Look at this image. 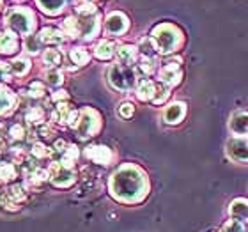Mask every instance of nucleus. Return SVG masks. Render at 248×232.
Listing matches in <instances>:
<instances>
[{
	"mask_svg": "<svg viewBox=\"0 0 248 232\" xmlns=\"http://www.w3.org/2000/svg\"><path fill=\"white\" fill-rule=\"evenodd\" d=\"M108 190L115 201L135 204L145 199L149 191V179L140 167L126 163L112 174L108 181Z\"/></svg>",
	"mask_w": 248,
	"mask_h": 232,
	"instance_id": "f257e3e1",
	"label": "nucleus"
},
{
	"mask_svg": "<svg viewBox=\"0 0 248 232\" xmlns=\"http://www.w3.org/2000/svg\"><path fill=\"white\" fill-rule=\"evenodd\" d=\"M5 25L11 32L29 37L36 29V16L27 7H13L5 15Z\"/></svg>",
	"mask_w": 248,
	"mask_h": 232,
	"instance_id": "f03ea898",
	"label": "nucleus"
},
{
	"mask_svg": "<svg viewBox=\"0 0 248 232\" xmlns=\"http://www.w3.org/2000/svg\"><path fill=\"white\" fill-rule=\"evenodd\" d=\"M151 37L156 43V48L160 53H172L174 50H177V46L183 41L181 31L170 23H161V25L155 27Z\"/></svg>",
	"mask_w": 248,
	"mask_h": 232,
	"instance_id": "7ed1b4c3",
	"label": "nucleus"
},
{
	"mask_svg": "<svg viewBox=\"0 0 248 232\" xmlns=\"http://www.w3.org/2000/svg\"><path fill=\"white\" fill-rule=\"evenodd\" d=\"M137 73L135 69H131V66H124V64H114L108 69V82L115 91L126 93L135 85L137 80Z\"/></svg>",
	"mask_w": 248,
	"mask_h": 232,
	"instance_id": "20e7f679",
	"label": "nucleus"
},
{
	"mask_svg": "<svg viewBox=\"0 0 248 232\" xmlns=\"http://www.w3.org/2000/svg\"><path fill=\"white\" fill-rule=\"evenodd\" d=\"M101 128V119H99V114L93 108H83L80 112V121L77 124V131L80 135V139H89L96 135Z\"/></svg>",
	"mask_w": 248,
	"mask_h": 232,
	"instance_id": "39448f33",
	"label": "nucleus"
},
{
	"mask_svg": "<svg viewBox=\"0 0 248 232\" xmlns=\"http://www.w3.org/2000/svg\"><path fill=\"white\" fill-rule=\"evenodd\" d=\"M48 174H50V181L55 186H59V188H67V186H71L75 183V179H77V174H75V170H73L71 167L62 165L59 161L52 163Z\"/></svg>",
	"mask_w": 248,
	"mask_h": 232,
	"instance_id": "423d86ee",
	"label": "nucleus"
},
{
	"mask_svg": "<svg viewBox=\"0 0 248 232\" xmlns=\"http://www.w3.org/2000/svg\"><path fill=\"white\" fill-rule=\"evenodd\" d=\"M225 153H227L229 160L239 161V163H247L248 161V137H232L229 139L225 145Z\"/></svg>",
	"mask_w": 248,
	"mask_h": 232,
	"instance_id": "0eeeda50",
	"label": "nucleus"
},
{
	"mask_svg": "<svg viewBox=\"0 0 248 232\" xmlns=\"http://www.w3.org/2000/svg\"><path fill=\"white\" fill-rule=\"evenodd\" d=\"M129 27V20L126 18V15L123 13H110L107 16V20H105V29L108 34L112 36H121L124 32L128 31Z\"/></svg>",
	"mask_w": 248,
	"mask_h": 232,
	"instance_id": "6e6552de",
	"label": "nucleus"
},
{
	"mask_svg": "<svg viewBox=\"0 0 248 232\" xmlns=\"http://www.w3.org/2000/svg\"><path fill=\"white\" fill-rule=\"evenodd\" d=\"M85 156L98 165H110L114 161V153L107 145H91L85 149Z\"/></svg>",
	"mask_w": 248,
	"mask_h": 232,
	"instance_id": "1a4fd4ad",
	"label": "nucleus"
},
{
	"mask_svg": "<svg viewBox=\"0 0 248 232\" xmlns=\"http://www.w3.org/2000/svg\"><path fill=\"white\" fill-rule=\"evenodd\" d=\"M181 69H179V64L177 62H167L163 64L160 71V80L161 83H165L169 87H174V85H179L181 83Z\"/></svg>",
	"mask_w": 248,
	"mask_h": 232,
	"instance_id": "9d476101",
	"label": "nucleus"
},
{
	"mask_svg": "<svg viewBox=\"0 0 248 232\" xmlns=\"http://www.w3.org/2000/svg\"><path fill=\"white\" fill-rule=\"evenodd\" d=\"M78 21H80V32H82L83 39H94L99 32V20L98 16H78Z\"/></svg>",
	"mask_w": 248,
	"mask_h": 232,
	"instance_id": "9b49d317",
	"label": "nucleus"
},
{
	"mask_svg": "<svg viewBox=\"0 0 248 232\" xmlns=\"http://www.w3.org/2000/svg\"><path fill=\"white\" fill-rule=\"evenodd\" d=\"M186 115V105L183 101H176V103L169 105L163 114V121L167 124H179Z\"/></svg>",
	"mask_w": 248,
	"mask_h": 232,
	"instance_id": "f8f14e48",
	"label": "nucleus"
},
{
	"mask_svg": "<svg viewBox=\"0 0 248 232\" xmlns=\"http://www.w3.org/2000/svg\"><path fill=\"white\" fill-rule=\"evenodd\" d=\"M229 129L238 137H248V112H236L229 121Z\"/></svg>",
	"mask_w": 248,
	"mask_h": 232,
	"instance_id": "ddd939ff",
	"label": "nucleus"
},
{
	"mask_svg": "<svg viewBox=\"0 0 248 232\" xmlns=\"http://www.w3.org/2000/svg\"><path fill=\"white\" fill-rule=\"evenodd\" d=\"M156 96V83L149 78H140L137 82V98L140 101H153Z\"/></svg>",
	"mask_w": 248,
	"mask_h": 232,
	"instance_id": "4468645a",
	"label": "nucleus"
},
{
	"mask_svg": "<svg viewBox=\"0 0 248 232\" xmlns=\"http://www.w3.org/2000/svg\"><path fill=\"white\" fill-rule=\"evenodd\" d=\"M37 36H39L43 45H50V46H57V45H62V43H64V32L57 31V29H53V27L43 29Z\"/></svg>",
	"mask_w": 248,
	"mask_h": 232,
	"instance_id": "2eb2a0df",
	"label": "nucleus"
},
{
	"mask_svg": "<svg viewBox=\"0 0 248 232\" xmlns=\"http://www.w3.org/2000/svg\"><path fill=\"white\" fill-rule=\"evenodd\" d=\"M18 50V39L16 34L11 31L0 32V53L4 55H13Z\"/></svg>",
	"mask_w": 248,
	"mask_h": 232,
	"instance_id": "dca6fc26",
	"label": "nucleus"
},
{
	"mask_svg": "<svg viewBox=\"0 0 248 232\" xmlns=\"http://www.w3.org/2000/svg\"><path fill=\"white\" fill-rule=\"evenodd\" d=\"M229 215L234 218V220H239V222H245L248 220V201L247 199H234L229 206Z\"/></svg>",
	"mask_w": 248,
	"mask_h": 232,
	"instance_id": "f3484780",
	"label": "nucleus"
},
{
	"mask_svg": "<svg viewBox=\"0 0 248 232\" xmlns=\"http://www.w3.org/2000/svg\"><path fill=\"white\" fill-rule=\"evenodd\" d=\"M71 105L66 103V101H62V103H57L53 107V112H52V121H55L57 124H67L69 123V117L73 114Z\"/></svg>",
	"mask_w": 248,
	"mask_h": 232,
	"instance_id": "a211bd4d",
	"label": "nucleus"
},
{
	"mask_svg": "<svg viewBox=\"0 0 248 232\" xmlns=\"http://www.w3.org/2000/svg\"><path fill=\"white\" fill-rule=\"evenodd\" d=\"M36 2H37V7L50 16L59 15L64 9V5H66V0H36Z\"/></svg>",
	"mask_w": 248,
	"mask_h": 232,
	"instance_id": "6ab92c4d",
	"label": "nucleus"
},
{
	"mask_svg": "<svg viewBox=\"0 0 248 232\" xmlns=\"http://www.w3.org/2000/svg\"><path fill=\"white\" fill-rule=\"evenodd\" d=\"M117 59L124 66H131L137 61V48L131 46V45H123V46L117 48Z\"/></svg>",
	"mask_w": 248,
	"mask_h": 232,
	"instance_id": "aec40b11",
	"label": "nucleus"
},
{
	"mask_svg": "<svg viewBox=\"0 0 248 232\" xmlns=\"http://www.w3.org/2000/svg\"><path fill=\"white\" fill-rule=\"evenodd\" d=\"M94 55L99 59V61H110V59L115 55V45L112 41H101L94 50Z\"/></svg>",
	"mask_w": 248,
	"mask_h": 232,
	"instance_id": "412c9836",
	"label": "nucleus"
},
{
	"mask_svg": "<svg viewBox=\"0 0 248 232\" xmlns=\"http://www.w3.org/2000/svg\"><path fill=\"white\" fill-rule=\"evenodd\" d=\"M16 96L11 91H0V115H5L15 110Z\"/></svg>",
	"mask_w": 248,
	"mask_h": 232,
	"instance_id": "4be33fe9",
	"label": "nucleus"
},
{
	"mask_svg": "<svg viewBox=\"0 0 248 232\" xmlns=\"http://www.w3.org/2000/svg\"><path fill=\"white\" fill-rule=\"evenodd\" d=\"M62 32L69 37H82V32H80V21L75 16H69L64 25H62Z\"/></svg>",
	"mask_w": 248,
	"mask_h": 232,
	"instance_id": "5701e85b",
	"label": "nucleus"
},
{
	"mask_svg": "<svg viewBox=\"0 0 248 232\" xmlns=\"http://www.w3.org/2000/svg\"><path fill=\"white\" fill-rule=\"evenodd\" d=\"M9 66H11L13 75H16V77H23V75H27L29 69H31V61L25 57H18L11 62Z\"/></svg>",
	"mask_w": 248,
	"mask_h": 232,
	"instance_id": "b1692460",
	"label": "nucleus"
},
{
	"mask_svg": "<svg viewBox=\"0 0 248 232\" xmlns=\"http://www.w3.org/2000/svg\"><path fill=\"white\" fill-rule=\"evenodd\" d=\"M137 50H140V53L144 55V57H153L156 52H158V48H156V43L153 41V37H142L139 41V46Z\"/></svg>",
	"mask_w": 248,
	"mask_h": 232,
	"instance_id": "393cba45",
	"label": "nucleus"
},
{
	"mask_svg": "<svg viewBox=\"0 0 248 232\" xmlns=\"http://www.w3.org/2000/svg\"><path fill=\"white\" fill-rule=\"evenodd\" d=\"M69 59H71L73 64H77V66H83V64H87L91 55L85 48H71L69 50Z\"/></svg>",
	"mask_w": 248,
	"mask_h": 232,
	"instance_id": "a878e982",
	"label": "nucleus"
},
{
	"mask_svg": "<svg viewBox=\"0 0 248 232\" xmlns=\"http://www.w3.org/2000/svg\"><path fill=\"white\" fill-rule=\"evenodd\" d=\"M78 160V149L77 145H67L66 149H64V153L61 155V160H59V163H62V165L66 167H71L73 169V163Z\"/></svg>",
	"mask_w": 248,
	"mask_h": 232,
	"instance_id": "bb28decb",
	"label": "nucleus"
},
{
	"mask_svg": "<svg viewBox=\"0 0 248 232\" xmlns=\"http://www.w3.org/2000/svg\"><path fill=\"white\" fill-rule=\"evenodd\" d=\"M25 119H27V123L37 128V126L45 124V112H43V108H39V107H32V108L27 112Z\"/></svg>",
	"mask_w": 248,
	"mask_h": 232,
	"instance_id": "cd10ccee",
	"label": "nucleus"
},
{
	"mask_svg": "<svg viewBox=\"0 0 248 232\" xmlns=\"http://www.w3.org/2000/svg\"><path fill=\"white\" fill-rule=\"evenodd\" d=\"M0 207L2 209H5V211H18L20 209V204L13 199V197L9 195V191H0Z\"/></svg>",
	"mask_w": 248,
	"mask_h": 232,
	"instance_id": "c85d7f7f",
	"label": "nucleus"
},
{
	"mask_svg": "<svg viewBox=\"0 0 248 232\" xmlns=\"http://www.w3.org/2000/svg\"><path fill=\"white\" fill-rule=\"evenodd\" d=\"M16 177V167L13 163H0V183H9Z\"/></svg>",
	"mask_w": 248,
	"mask_h": 232,
	"instance_id": "c756f323",
	"label": "nucleus"
},
{
	"mask_svg": "<svg viewBox=\"0 0 248 232\" xmlns=\"http://www.w3.org/2000/svg\"><path fill=\"white\" fill-rule=\"evenodd\" d=\"M43 61H45V64H46L48 67H59L62 62V55L61 52H57V50H46L45 52V55H43Z\"/></svg>",
	"mask_w": 248,
	"mask_h": 232,
	"instance_id": "7c9ffc66",
	"label": "nucleus"
},
{
	"mask_svg": "<svg viewBox=\"0 0 248 232\" xmlns=\"http://www.w3.org/2000/svg\"><path fill=\"white\" fill-rule=\"evenodd\" d=\"M169 96H170V87L165 85V83H160V85H156V96L153 99V103L163 105L169 99Z\"/></svg>",
	"mask_w": 248,
	"mask_h": 232,
	"instance_id": "2f4dec72",
	"label": "nucleus"
},
{
	"mask_svg": "<svg viewBox=\"0 0 248 232\" xmlns=\"http://www.w3.org/2000/svg\"><path fill=\"white\" fill-rule=\"evenodd\" d=\"M25 52L27 53H32V55H36V53H39V50H41L43 43L41 39H39V36H29L25 39Z\"/></svg>",
	"mask_w": 248,
	"mask_h": 232,
	"instance_id": "473e14b6",
	"label": "nucleus"
},
{
	"mask_svg": "<svg viewBox=\"0 0 248 232\" xmlns=\"http://www.w3.org/2000/svg\"><path fill=\"white\" fill-rule=\"evenodd\" d=\"M53 151H50L45 144H41V142H37V144L32 145L31 149V155L32 158H36V160H45V158H48V156L52 155Z\"/></svg>",
	"mask_w": 248,
	"mask_h": 232,
	"instance_id": "72a5a7b5",
	"label": "nucleus"
},
{
	"mask_svg": "<svg viewBox=\"0 0 248 232\" xmlns=\"http://www.w3.org/2000/svg\"><path fill=\"white\" fill-rule=\"evenodd\" d=\"M153 71H155V62L147 61V59L142 61L140 64H137V69H135V73H137L140 78H147Z\"/></svg>",
	"mask_w": 248,
	"mask_h": 232,
	"instance_id": "f704fd0d",
	"label": "nucleus"
},
{
	"mask_svg": "<svg viewBox=\"0 0 248 232\" xmlns=\"http://www.w3.org/2000/svg\"><path fill=\"white\" fill-rule=\"evenodd\" d=\"M45 78H46L48 85H52V87H59V85H62V82H64L62 73L57 71V69H50V71L45 75Z\"/></svg>",
	"mask_w": 248,
	"mask_h": 232,
	"instance_id": "c9c22d12",
	"label": "nucleus"
},
{
	"mask_svg": "<svg viewBox=\"0 0 248 232\" xmlns=\"http://www.w3.org/2000/svg\"><path fill=\"white\" fill-rule=\"evenodd\" d=\"M7 191H9V195L13 197V199L18 202V204L25 201L27 193H25V186H23V185H13Z\"/></svg>",
	"mask_w": 248,
	"mask_h": 232,
	"instance_id": "e433bc0d",
	"label": "nucleus"
},
{
	"mask_svg": "<svg viewBox=\"0 0 248 232\" xmlns=\"http://www.w3.org/2000/svg\"><path fill=\"white\" fill-rule=\"evenodd\" d=\"M220 232H245V225L243 222H239V220H229V222L223 223V227Z\"/></svg>",
	"mask_w": 248,
	"mask_h": 232,
	"instance_id": "4c0bfd02",
	"label": "nucleus"
},
{
	"mask_svg": "<svg viewBox=\"0 0 248 232\" xmlns=\"http://www.w3.org/2000/svg\"><path fill=\"white\" fill-rule=\"evenodd\" d=\"M29 91H31V93H29L31 98H43V96H45V85H43L41 82H32Z\"/></svg>",
	"mask_w": 248,
	"mask_h": 232,
	"instance_id": "58836bf2",
	"label": "nucleus"
},
{
	"mask_svg": "<svg viewBox=\"0 0 248 232\" xmlns=\"http://www.w3.org/2000/svg\"><path fill=\"white\" fill-rule=\"evenodd\" d=\"M9 137L13 140H23L25 139V128L23 126H20V124H15V126H11L9 129Z\"/></svg>",
	"mask_w": 248,
	"mask_h": 232,
	"instance_id": "ea45409f",
	"label": "nucleus"
},
{
	"mask_svg": "<svg viewBox=\"0 0 248 232\" xmlns=\"http://www.w3.org/2000/svg\"><path fill=\"white\" fill-rule=\"evenodd\" d=\"M11 77H13V71H11V66L0 62V82H11Z\"/></svg>",
	"mask_w": 248,
	"mask_h": 232,
	"instance_id": "a19ab883",
	"label": "nucleus"
},
{
	"mask_svg": "<svg viewBox=\"0 0 248 232\" xmlns=\"http://www.w3.org/2000/svg\"><path fill=\"white\" fill-rule=\"evenodd\" d=\"M133 112H135V107L131 103H123L119 107V115L124 119H129L131 115H133Z\"/></svg>",
	"mask_w": 248,
	"mask_h": 232,
	"instance_id": "79ce46f5",
	"label": "nucleus"
},
{
	"mask_svg": "<svg viewBox=\"0 0 248 232\" xmlns=\"http://www.w3.org/2000/svg\"><path fill=\"white\" fill-rule=\"evenodd\" d=\"M52 99L53 101H57V103H62V101H66L67 99V93L66 91H57V93H53Z\"/></svg>",
	"mask_w": 248,
	"mask_h": 232,
	"instance_id": "37998d69",
	"label": "nucleus"
},
{
	"mask_svg": "<svg viewBox=\"0 0 248 232\" xmlns=\"http://www.w3.org/2000/svg\"><path fill=\"white\" fill-rule=\"evenodd\" d=\"M96 0H77V5L78 4H94Z\"/></svg>",
	"mask_w": 248,
	"mask_h": 232,
	"instance_id": "c03bdc74",
	"label": "nucleus"
},
{
	"mask_svg": "<svg viewBox=\"0 0 248 232\" xmlns=\"http://www.w3.org/2000/svg\"><path fill=\"white\" fill-rule=\"evenodd\" d=\"M2 7H4V0H0V11H2Z\"/></svg>",
	"mask_w": 248,
	"mask_h": 232,
	"instance_id": "a18cd8bd",
	"label": "nucleus"
},
{
	"mask_svg": "<svg viewBox=\"0 0 248 232\" xmlns=\"http://www.w3.org/2000/svg\"><path fill=\"white\" fill-rule=\"evenodd\" d=\"M213 232H217V231H213Z\"/></svg>",
	"mask_w": 248,
	"mask_h": 232,
	"instance_id": "49530a36",
	"label": "nucleus"
},
{
	"mask_svg": "<svg viewBox=\"0 0 248 232\" xmlns=\"http://www.w3.org/2000/svg\"><path fill=\"white\" fill-rule=\"evenodd\" d=\"M0 151H2V149H0Z\"/></svg>",
	"mask_w": 248,
	"mask_h": 232,
	"instance_id": "de8ad7c7",
	"label": "nucleus"
}]
</instances>
